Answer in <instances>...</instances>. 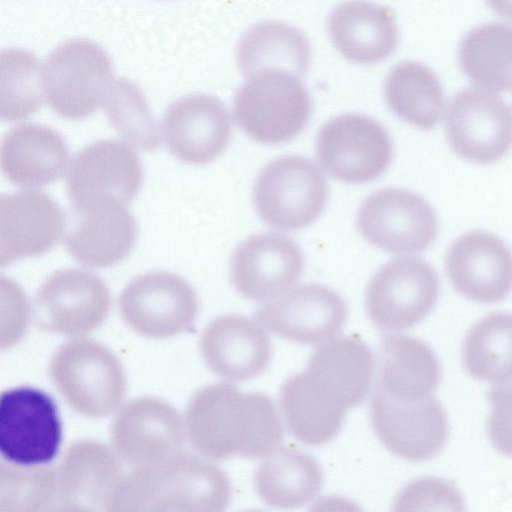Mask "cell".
<instances>
[{
	"mask_svg": "<svg viewBox=\"0 0 512 512\" xmlns=\"http://www.w3.org/2000/svg\"><path fill=\"white\" fill-rule=\"evenodd\" d=\"M186 437L203 457L222 460L234 455L265 457L284 438L273 400L264 393H242L229 383L196 391L184 416Z\"/></svg>",
	"mask_w": 512,
	"mask_h": 512,
	"instance_id": "obj_1",
	"label": "cell"
},
{
	"mask_svg": "<svg viewBox=\"0 0 512 512\" xmlns=\"http://www.w3.org/2000/svg\"><path fill=\"white\" fill-rule=\"evenodd\" d=\"M231 498L230 479L219 466L183 451L125 473L111 511L219 512Z\"/></svg>",
	"mask_w": 512,
	"mask_h": 512,
	"instance_id": "obj_2",
	"label": "cell"
},
{
	"mask_svg": "<svg viewBox=\"0 0 512 512\" xmlns=\"http://www.w3.org/2000/svg\"><path fill=\"white\" fill-rule=\"evenodd\" d=\"M311 113L312 101L299 77L281 69L250 75L234 95L235 122L250 138L265 145L297 137Z\"/></svg>",
	"mask_w": 512,
	"mask_h": 512,
	"instance_id": "obj_3",
	"label": "cell"
},
{
	"mask_svg": "<svg viewBox=\"0 0 512 512\" xmlns=\"http://www.w3.org/2000/svg\"><path fill=\"white\" fill-rule=\"evenodd\" d=\"M49 375L67 404L89 418H103L122 403L126 377L115 354L99 342L71 339L49 363Z\"/></svg>",
	"mask_w": 512,
	"mask_h": 512,
	"instance_id": "obj_4",
	"label": "cell"
},
{
	"mask_svg": "<svg viewBox=\"0 0 512 512\" xmlns=\"http://www.w3.org/2000/svg\"><path fill=\"white\" fill-rule=\"evenodd\" d=\"M108 54L86 39L55 48L42 70L45 100L63 118L79 120L103 106L114 82Z\"/></svg>",
	"mask_w": 512,
	"mask_h": 512,
	"instance_id": "obj_5",
	"label": "cell"
},
{
	"mask_svg": "<svg viewBox=\"0 0 512 512\" xmlns=\"http://www.w3.org/2000/svg\"><path fill=\"white\" fill-rule=\"evenodd\" d=\"M328 184L318 166L298 155L272 160L258 174L253 202L267 225L284 231L304 228L322 214Z\"/></svg>",
	"mask_w": 512,
	"mask_h": 512,
	"instance_id": "obj_6",
	"label": "cell"
},
{
	"mask_svg": "<svg viewBox=\"0 0 512 512\" xmlns=\"http://www.w3.org/2000/svg\"><path fill=\"white\" fill-rule=\"evenodd\" d=\"M143 180L140 158L118 140L95 141L78 151L67 171L66 192L75 214L105 204L126 206Z\"/></svg>",
	"mask_w": 512,
	"mask_h": 512,
	"instance_id": "obj_7",
	"label": "cell"
},
{
	"mask_svg": "<svg viewBox=\"0 0 512 512\" xmlns=\"http://www.w3.org/2000/svg\"><path fill=\"white\" fill-rule=\"evenodd\" d=\"M316 156L333 178L362 184L380 177L393 158V144L386 128L373 118L345 113L319 129Z\"/></svg>",
	"mask_w": 512,
	"mask_h": 512,
	"instance_id": "obj_8",
	"label": "cell"
},
{
	"mask_svg": "<svg viewBox=\"0 0 512 512\" xmlns=\"http://www.w3.org/2000/svg\"><path fill=\"white\" fill-rule=\"evenodd\" d=\"M439 291L438 274L427 261L412 256L395 258L372 276L365 293V307L377 327L405 330L432 311Z\"/></svg>",
	"mask_w": 512,
	"mask_h": 512,
	"instance_id": "obj_9",
	"label": "cell"
},
{
	"mask_svg": "<svg viewBox=\"0 0 512 512\" xmlns=\"http://www.w3.org/2000/svg\"><path fill=\"white\" fill-rule=\"evenodd\" d=\"M62 426L54 400L44 391L22 386L0 397V453L10 464L47 465L58 454Z\"/></svg>",
	"mask_w": 512,
	"mask_h": 512,
	"instance_id": "obj_10",
	"label": "cell"
},
{
	"mask_svg": "<svg viewBox=\"0 0 512 512\" xmlns=\"http://www.w3.org/2000/svg\"><path fill=\"white\" fill-rule=\"evenodd\" d=\"M199 301L193 287L168 271L138 275L124 287L119 312L135 333L152 339L178 335L194 323Z\"/></svg>",
	"mask_w": 512,
	"mask_h": 512,
	"instance_id": "obj_11",
	"label": "cell"
},
{
	"mask_svg": "<svg viewBox=\"0 0 512 512\" xmlns=\"http://www.w3.org/2000/svg\"><path fill=\"white\" fill-rule=\"evenodd\" d=\"M357 227L372 245L405 254L427 249L438 232L432 206L419 194L402 188H383L361 203Z\"/></svg>",
	"mask_w": 512,
	"mask_h": 512,
	"instance_id": "obj_12",
	"label": "cell"
},
{
	"mask_svg": "<svg viewBox=\"0 0 512 512\" xmlns=\"http://www.w3.org/2000/svg\"><path fill=\"white\" fill-rule=\"evenodd\" d=\"M111 296L92 272L66 268L53 272L40 286L32 307L36 326L48 333L80 336L107 318Z\"/></svg>",
	"mask_w": 512,
	"mask_h": 512,
	"instance_id": "obj_13",
	"label": "cell"
},
{
	"mask_svg": "<svg viewBox=\"0 0 512 512\" xmlns=\"http://www.w3.org/2000/svg\"><path fill=\"white\" fill-rule=\"evenodd\" d=\"M445 133L461 158L481 165L495 163L512 148V108L489 91L463 89L448 103Z\"/></svg>",
	"mask_w": 512,
	"mask_h": 512,
	"instance_id": "obj_14",
	"label": "cell"
},
{
	"mask_svg": "<svg viewBox=\"0 0 512 512\" xmlns=\"http://www.w3.org/2000/svg\"><path fill=\"white\" fill-rule=\"evenodd\" d=\"M118 457L132 468L161 463L183 452L186 431L178 410L154 396L124 404L110 431Z\"/></svg>",
	"mask_w": 512,
	"mask_h": 512,
	"instance_id": "obj_15",
	"label": "cell"
},
{
	"mask_svg": "<svg viewBox=\"0 0 512 512\" xmlns=\"http://www.w3.org/2000/svg\"><path fill=\"white\" fill-rule=\"evenodd\" d=\"M369 415L381 443L405 460L430 459L446 443L447 414L430 396L410 402L398 401L376 386L370 399Z\"/></svg>",
	"mask_w": 512,
	"mask_h": 512,
	"instance_id": "obj_16",
	"label": "cell"
},
{
	"mask_svg": "<svg viewBox=\"0 0 512 512\" xmlns=\"http://www.w3.org/2000/svg\"><path fill=\"white\" fill-rule=\"evenodd\" d=\"M348 308L333 289L304 284L260 305L254 312L258 323L270 332L301 344H319L345 325Z\"/></svg>",
	"mask_w": 512,
	"mask_h": 512,
	"instance_id": "obj_17",
	"label": "cell"
},
{
	"mask_svg": "<svg viewBox=\"0 0 512 512\" xmlns=\"http://www.w3.org/2000/svg\"><path fill=\"white\" fill-rule=\"evenodd\" d=\"M124 475L115 451L97 440H78L56 468L54 509L111 511Z\"/></svg>",
	"mask_w": 512,
	"mask_h": 512,
	"instance_id": "obj_18",
	"label": "cell"
},
{
	"mask_svg": "<svg viewBox=\"0 0 512 512\" xmlns=\"http://www.w3.org/2000/svg\"><path fill=\"white\" fill-rule=\"evenodd\" d=\"M162 131L170 153L180 161L202 165L226 149L231 138V120L223 102L209 94H191L166 109Z\"/></svg>",
	"mask_w": 512,
	"mask_h": 512,
	"instance_id": "obj_19",
	"label": "cell"
},
{
	"mask_svg": "<svg viewBox=\"0 0 512 512\" xmlns=\"http://www.w3.org/2000/svg\"><path fill=\"white\" fill-rule=\"evenodd\" d=\"M304 256L290 237L266 232L252 235L234 250L230 277L236 291L252 300L276 297L301 276Z\"/></svg>",
	"mask_w": 512,
	"mask_h": 512,
	"instance_id": "obj_20",
	"label": "cell"
},
{
	"mask_svg": "<svg viewBox=\"0 0 512 512\" xmlns=\"http://www.w3.org/2000/svg\"><path fill=\"white\" fill-rule=\"evenodd\" d=\"M454 289L479 303H495L512 291V252L496 235L471 231L458 237L446 255Z\"/></svg>",
	"mask_w": 512,
	"mask_h": 512,
	"instance_id": "obj_21",
	"label": "cell"
},
{
	"mask_svg": "<svg viewBox=\"0 0 512 512\" xmlns=\"http://www.w3.org/2000/svg\"><path fill=\"white\" fill-rule=\"evenodd\" d=\"M66 216L48 194L26 191L0 198V253L2 267L50 251L60 240Z\"/></svg>",
	"mask_w": 512,
	"mask_h": 512,
	"instance_id": "obj_22",
	"label": "cell"
},
{
	"mask_svg": "<svg viewBox=\"0 0 512 512\" xmlns=\"http://www.w3.org/2000/svg\"><path fill=\"white\" fill-rule=\"evenodd\" d=\"M206 365L229 381H244L268 367L272 346L268 334L253 320L238 314L212 319L200 338Z\"/></svg>",
	"mask_w": 512,
	"mask_h": 512,
	"instance_id": "obj_23",
	"label": "cell"
},
{
	"mask_svg": "<svg viewBox=\"0 0 512 512\" xmlns=\"http://www.w3.org/2000/svg\"><path fill=\"white\" fill-rule=\"evenodd\" d=\"M374 370L371 348L358 337L341 336L312 353L305 373L322 393L347 410L366 399Z\"/></svg>",
	"mask_w": 512,
	"mask_h": 512,
	"instance_id": "obj_24",
	"label": "cell"
},
{
	"mask_svg": "<svg viewBox=\"0 0 512 512\" xmlns=\"http://www.w3.org/2000/svg\"><path fill=\"white\" fill-rule=\"evenodd\" d=\"M69 149L60 133L37 123H21L1 142L4 177L21 188L43 187L62 177Z\"/></svg>",
	"mask_w": 512,
	"mask_h": 512,
	"instance_id": "obj_25",
	"label": "cell"
},
{
	"mask_svg": "<svg viewBox=\"0 0 512 512\" xmlns=\"http://www.w3.org/2000/svg\"><path fill=\"white\" fill-rule=\"evenodd\" d=\"M328 33L341 55L358 64L381 62L398 44L393 13L367 0L346 1L335 7L328 18Z\"/></svg>",
	"mask_w": 512,
	"mask_h": 512,
	"instance_id": "obj_26",
	"label": "cell"
},
{
	"mask_svg": "<svg viewBox=\"0 0 512 512\" xmlns=\"http://www.w3.org/2000/svg\"><path fill=\"white\" fill-rule=\"evenodd\" d=\"M65 246L77 262L105 268L126 258L137 238L134 216L120 204H105L76 214Z\"/></svg>",
	"mask_w": 512,
	"mask_h": 512,
	"instance_id": "obj_27",
	"label": "cell"
},
{
	"mask_svg": "<svg viewBox=\"0 0 512 512\" xmlns=\"http://www.w3.org/2000/svg\"><path fill=\"white\" fill-rule=\"evenodd\" d=\"M377 387L398 401L428 397L440 381L439 361L423 341L402 334L383 335Z\"/></svg>",
	"mask_w": 512,
	"mask_h": 512,
	"instance_id": "obj_28",
	"label": "cell"
},
{
	"mask_svg": "<svg viewBox=\"0 0 512 512\" xmlns=\"http://www.w3.org/2000/svg\"><path fill=\"white\" fill-rule=\"evenodd\" d=\"M323 474L311 455L280 448L257 467L254 486L261 500L279 509H295L311 502L321 491Z\"/></svg>",
	"mask_w": 512,
	"mask_h": 512,
	"instance_id": "obj_29",
	"label": "cell"
},
{
	"mask_svg": "<svg viewBox=\"0 0 512 512\" xmlns=\"http://www.w3.org/2000/svg\"><path fill=\"white\" fill-rule=\"evenodd\" d=\"M236 59L246 78L264 69H281L301 77L308 70L311 49L295 27L266 21L243 34L236 47Z\"/></svg>",
	"mask_w": 512,
	"mask_h": 512,
	"instance_id": "obj_30",
	"label": "cell"
},
{
	"mask_svg": "<svg viewBox=\"0 0 512 512\" xmlns=\"http://www.w3.org/2000/svg\"><path fill=\"white\" fill-rule=\"evenodd\" d=\"M279 400L289 431L304 444L328 443L343 427L346 409L316 388L304 371L283 383Z\"/></svg>",
	"mask_w": 512,
	"mask_h": 512,
	"instance_id": "obj_31",
	"label": "cell"
},
{
	"mask_svg": "<svg viewBox=\"0 0 512 512\" xmlns=\"http://www.w3.org/2000/svg\"><path fill=\"white\" fill-rule=\"evenodd\" d=\"M384 96L396 116L422 130L434 128L444 108L438 77L416 61L399 63L390 70L384 83Z\"/></svg>",
	"mask_w": 512,
	"mask_h": 512,
	"instance_id": "obj_32",
	"label": "cell"
},
{
	"mask_svg": "<svg viewBox=\"0 0 512 512\" xmlns=\"http://www.w3.org/2000/svg\"><path fill=\"white\" fill-rule=\"evenodd\" d=\"M458 60L465 75L491 91L512 89V26L487 23L470 30L461 40Z\"/></svg>",
	"mask_w": 512,
	"mask_h": 512,
	"instance_id": "obj_33",
	"label": "cell"
},
{
	"mask_svg": "<svg viewBox=\"0 0 512 512\" xmlns=\"http://www.w3.org/2000/svg\"><path fill=\"white\" fill-rule=\"evenodd\" d=\"M463 360L477 379L494 380L512 369V314L496 312L478 321L468 332Z\"/></svg>",
	"mask_w": 512,
	"mask_h": 512,
	"instance_id": "obj_34",
	"label": "cell"
},
{
	"mask_svg": "<svg viewBox=\"0 0 512 512\" xmlns=\"http://www.w3.org/2000/svg\"><path fill=\"white\" fill-rule=\"evenodd\" d=\"M1 64V118L12 122L28 117L42 105V68L34 54L19 48L3 50Z\"/></svg>",
	"mask_w": 512,
	"mask_h": 512,
	"instance_id": "obj_35",
	"label": "cell"
},
{
	"mask_svg": "<svg viewBox=\"0 0 512 512\" xmlns=\"http://www.w3.org/2000/svg\"><path fill=\"white\" fill-rule=\"evenodd\" d=\"M102 107L110 124L127 142L145 151L158 148L157 123L145 95L133 82L115 79Z\"/></svg>",
	"mask_w": 512,
	"mask_h": 512,
	"instance_id": "obj_36",
	"label": "cell"
},
{
	"mask_svg": "<svg viewBox=\"0 0 512 512\" xmlns=\"http://www.w3.org/2000/svg\"><path fill=\"white\" fill-rule=\"evenodd\" d=\"M7 464H2L0 471L1 510L28 512L55 508L56 468Z\"/></svg>",
	"mask_w": 512,
	"mask_h": 512,
	"instance_id": "obj_37",
	"label": "cell"
},
{
	"mask_svg": "<svg viewBox=\"0 0 512 512\" xmlns=\"http://www.w3.org/2000/svg\"><path fill=\"white\" fill-rule=\"evenodd\" d=\"M396 510H463L456 487L443 479L426 477L409 483L398 495Z\"/></svg>",
	"mask_w": 512,
	"mask_h": 512,
	"instance_id": "obj_38",
	"label": "cell"
},
{
	"mask_svg": "<svg viewBox=\"0 0 512 512\" xmlns=\"http://www.w3.org/2000/svg\"><path fill=\"white\" fill-rule=\"evenodd\" d=\"M488 401L491 413L487 429L491 443L500 453L512 456V369L491 385Z\"/></svg>",
	"mask_w": 512,
	"mask_h": 512,
	"instance_id": "obj_39",
	"label": "cell"
},
{
	"mask_svg": "<svg viewBox=\"0 0 512 512\" xmlns=\"http://www.w3.org/2000/svg\"><path fill=\"white\" fill-rule=\"evenodd\" d=\"M28 299L12 280L2 277V349L18 342L25 334L30 317Z\"/></svg>",
	"mask_w": 512,
	"mask_h": 512,
	"instance_id": "obj_40",
	"label": "cell"
},
{
	"mask_svg": "<svg viewBox=\"0 0 512 512\" xmlns=\"http://www.w3.org/2000/svg\"><path fill=\"white\" fill-rule=\"evenodd\" d=\"M497 14L512 20V0H486Z\"/></svg>",
	"mask_w": 512,
	"mask_h": 512,
	"instance_id": "obj_41",
	"label": "cell"
}]
</instances>
